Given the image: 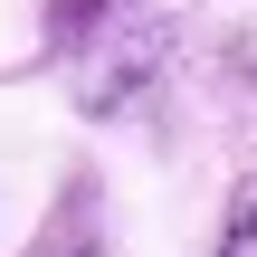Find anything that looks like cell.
<instances>
[{
	"label": "cell",
	"mask_w": 257,
	"mask_h": 257,
	"mask_svg": "<svg viewBox=\"0 0 257 257\" xmlns=\"http://www.w3.org/2000/svg\"><path fill=\"white\" fill-rule=\"evenodd\" d=\"M29 257H105V248H95V191H76V200L57 210V229H48Z\"/></svg>",
	"instance_id": "6da1fadb"
},
{
	"label": "cell",
	"mask_w": 257,
	"mask_h": 257,
	"mask_svg": "<svg viewBox=\"0 0 257 257\" xmlns=\"http://www.w3.org/2000/svg\"><path fill=\"white\" fill-rule=\"evenodd\" d=\"M210 257H257V229H219V248Z\"/></svg>",
	"instance_id": "7a4b0ae2"
},
{
	"label": "cell",
	"mask_w": 257,
	"mask_h": 257,
	"mask_svg": "<svg viewBox=\"0 0 257 257\" xmlns=\"http://www.w3.org/2000/svg\"><path fill=\"white\" fill-rule=\"evenodd\" d=\"M95 10H105V0H57V29L76 38V19H95Z\"/></svg>",
	"instance_id": "3957f363"
}]
</instances>
